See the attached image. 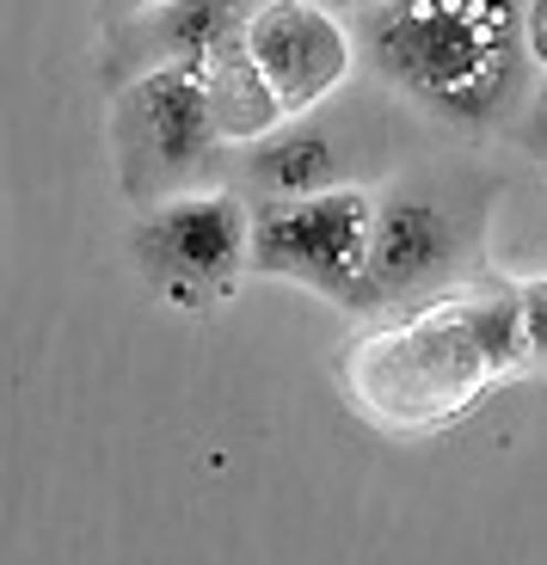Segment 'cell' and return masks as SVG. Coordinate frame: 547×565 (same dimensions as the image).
<instances>
[{"instance_id": "1", "label": "cell", "mask_w": 547, "mask_h": 565, "mask_svg": "<svg viewBox=\"0 0 547 565\" xmlns=\"http://www.w3.org/2000/svg\"><path fill=\"white\" fill-rule=\"evenodd\" d=\"M351 43L369 86L455 141L517 136L541 81L529 0H369Z\"/></svg>"}, {"instance_id": "2", "label": "cell", "mask_w": 547, "mask_h": 565, "mask_svg": "<svg viewBox=\"0 0 547 565\" xmlns=\"http://www.w3.org/2000/svg\"><path fill=\"white\" fill-rule=\"evenodd\" d=\"M376 215H369V265H364V308H412V301L455 289L486 253L492 198L498 179L474 160L419 154L381 179Z\"/></svg>"}, {"instance_id": "3", "label": "cell", "mask_w": 547, "mask_h": 565, "mask_svg": "<svg viewBox=\"0 0 547 565\" xmlns=\"http://www.w3.org/2000/svg\"><path fill=\"white\" fill-rule=\"evenodd\" d=\"M112 154L124 198L141 210L203 191L228 160L203 68H148L112 86Z\"/></svg>"}, {"instance_id": "4", "label": "cell", "mask_w": 547, "mask_h": 565, "mask_svg": "<svg viewBox=\"0 0 547 565\" xmlns=\"http://www.w3.org/2000/svg\"><path fill=\"white\" fill-rule=\"evenodd\" d=\"M393 117H407V105L381 86H369V99H326L302 117H283L277 129L234 148V191L246 203H283L345 191L364 172H393Z\"/></svg>"}, {"instance_id": "5", "label": "cell", "mask_w": 547, "mask_h": 565, "mask_svg": "<svg viewBox=\"0 0 547 565\" xmlns=\"http://www.w3.org/2000/svg\"><path fill=\"white\" fill-rule=\"evenodd\" d=\"M369 215H376V198L364 184L320 191V198L253 203L246 270L302 282V289L357 313L364 308V265H369Z\"/></svg>"}, {"instance_id": "6", "label": "cell", "mask_w": 547, "mask_h": 565, "mask_svg": "<svg viewBox=\"0 0 547 565\" xmlns=\"http://www.w3.org/2000/svg\"><path fill=\"white\" fill-rule=\"evenodd\" d=\"M246 234H253V203L234 184L228 191H185V198L141 210L129 253L172 308L203 313L222 296H234L240 270H246Z\"/></svg>"}, {"instance_id": "7", "label": "cell", "mask_w": 547, "mask_h": 565, "mask_svg": "<svg viewBox=\"0 0 547 565\" xmlns=\"http://www.w3.org/2000/svg\"><path fill=\"white\" fill-rule=\"evenodd\" d=\"M246 50H253L265 86L277 93L283 117L326 105L357 74L351 25H338L326 0H259L246 13Z\"/></svg>"}, {"instance_id": "8", "label": "cell", "mask_w": 547, "mask_h": 565, "mask_svg": "<svg viewBox=\"0 0 547 565\" xmlns=\"http://www.w3.org/2000/svg\"><path fill=\"white\" fill-rule=\"evenodd\" d=\"M246 0H160L141 13L105 25L98 38V68L105 81L124 86L148 68H203V62L246 31Z\"/></svg>"}, {"instance_id": "9", "label": "cell", "mask_w": 547, "mask_h": 565, "mask_svg": "<svg viewBox=\"0 0 547 565\" xmlns=\"http://www.w3.org/2000/svg\"><path fill=\"white\" fill-rule=\"evenodd\" d=\"M203 86H210V105H215V124H222L228 148H240V141H253L283 124V105L265 86V74H259L253 50H246V31L203 62Z\"/></svg>"}, {"instance_id": "10", "label": "cell", "mask_w": 547, "mask_h": 565, "mask_svg": "<svg viewBox=\"0 0 547 565\" xmlns=\"http://www.w3.org/2000/svg\"><path fill=\"white\" fill-rule=\"evenodd\" d=\"M462 344H467V356L486 363V369H517L523 363V296L517 289L492 282L480 301H467Z\"/></svg>"}, {"instance_id": "11", "label": "cell", "mask_w": 547, "mask_h": 565, "mask_svg": "<svg viewBox=\"0 0 547 565\" xmlns=\"http://www.w3.org/2000/svg\"><path fill=\"white\" fill-rule=\"evenodd\" d=\"M523 363L547 369V277L523 282Z\"/></svg>"}, {"instance_id": "12", "label": "cell", "mask_w": 547, "mask_h": 565, "mask_svg": "<svg viewBox=\"0 0 547 565\" xmlns=\"http://www.w3.org/2000/svg\"><path fill=\"white\" fill-rule=\"evenodd\" d=\"M517 141L535 160H547V68H541V81H535V99H529V111H523V124H517Z\"/></svg>"}, {"instance_id": "13", "label": "cell", "mask_w": 547, "mask_h": 565, "mask_svg": "<svg viewBox=\"0 0 547 565\" xmlns=\"http://www.w3.org/2000/svg\"><path fill=\"white\" fill-rule=\"evenodd\" d=\"M529 50H535V62L547 68V0H529Z\"/></svg>"}, {"instance_id": "14", "label": "cell", "mask_w": 547, "mask_h": 565, "mask_svg": "<svg viewBox=\"0 0 547 565\" xmlns=\"http://www.w3.org/2000/svg\"><path fill=\"white\" fill-rule=\"evenodd\" d=\"M141 7H160V0H98V25H117V19L141 13Z\"/></svg>"}, {"instance_id": "15", "label": "cell", "mask_w": 547, "mask_h": 565, "mask_svg": "<svg viewBox=\"0 0 547 565\" xmlns=\"http://www.w3.org/2000/svg\"><path fill=\"white\" fill-rule=\"evenodd\" d=\"M326 7H345V13H357V7H369V0H326Z\"/></svg>"}, {"instance_id": "16", "label": "cell", "mask_w": 547, "mask_h": 565, "mask_svg": "<svg viewBox=\"0 0 547 565\" xmlns=\"http://www.w3.org/2000/svg\"><path fill=\"white\" fill-rule=\"evenodd\" d=\"M541 172H547V160H541Z\"/></svg>"}]
</instances>
